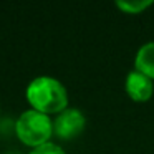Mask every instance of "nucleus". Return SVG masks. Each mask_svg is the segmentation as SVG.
Listing matches in <instances>:
<instances>
[{
	"label": "nucleus",
	"mask_w": 154,
	"mask_h": 154,
	"mask_svg": "<svg viewBox=\"0 0 154 154\" xmlns=\"http://www.w3.org/2000/svg\"><path fill=\"white\" fill-rule=\"evenodd\" d=\"M27 100L35 111L43 114L61 113L68 106L66 88L51 76H38L28 85Z\"/></svg>",
	"instance_id": "obj_1"
},
{
	"label": "nucleus",
	"mask_w": 154,
	"mask_h": 154,
	"mask_svg": "<svg viewBox=\"0 0 154 154\" xmlns=\"http://www.w3.org/2000/svg\"><path fill=\"white\" fill-rule=\"evenodd\" d=\"M18 139L27 146L38 147L47 144L53 134V123L47 114L35 109H28L20 114L15 124Z\"/></svg>",
	"instance_id": "obj_2"
},
{
	"label": "nucleus",
	"mask_w": 154,
	"mask_h": 154,
	"mask_svg": "<svg viewBox=\"0 0 154 154\" xmlns=\"http://www.w3.org/2000/svg\"><path fill=\"white\" fill-rule=\"evenodd\" d=\"M85 124H86V119L80 109L66 108L65 111L58 113V116L55 118L53 133L60 139H73L83 133Z\"/></svg>",
	"instance_id": "obj_3"
},
{
	"label": "nucleus",
	"mask_w": 154,
	"mask_h": 154,
	"mask_svg": "<svg viewBox=\"0 0 154 154\" xmlns=\"http://www.w3.org/2000/svg\"><path fill=\"white\" fill-rule=\"evenodd\" d=\"M124 88H126L128 96L133 101H137V103H144V101L151 100V96H152V93H154L152 80L147 78L146 75L136 71V70L128 73Z\"/></svg>",
	"instance_id": "obj_4"
},
{
	"label": "nucleus",
	"mask_w": 154,
	"mask_h": 154,
	"mask_svg": "<svg viewBox=\"0 0 154 154\" xmlns=\"http://www.w3.org/2000/svg\"><path fill=\"white\" fill-rule=\"evenodd\" d=\"M134 70L154 80V42L144 43L134 57Z\"/></svg>",
	"instance_id": "obj_5"
},
{
	"label": "nucleus",
	"mask_w": 154,
	"mask_h": 154,
	"mask_svg": "<svg viewBox=\"0 0 154 154\" xmlns=\"http://www.w3.org/2000/svg\"><path fill=\"white\" fill-rule=\"evenodd\" d=\"M152 5V2L151 0H146V2H143V0H136V2H116V7L119 8L123 14H129V15H136V14H143L144 10H146L147 7H151Z\"/></svg>",
	"instance_id": "obj_6"
},
{
	"label": "nucleus",
	"mask_w": 154,
	"mask_h": 154,
	"mask_svg": "<svg viewBox=\"0 0 154 154\" xmlns=\"http://www.w3.org/2000/svg\"><path fill=\"white\" fill-rule=\"evenodd\" d=\"M30 154H65V151L53 143H47L38 147H33V151Z\"/></svg>",
	"instance_id": "obj_7"
}]
</instances>
